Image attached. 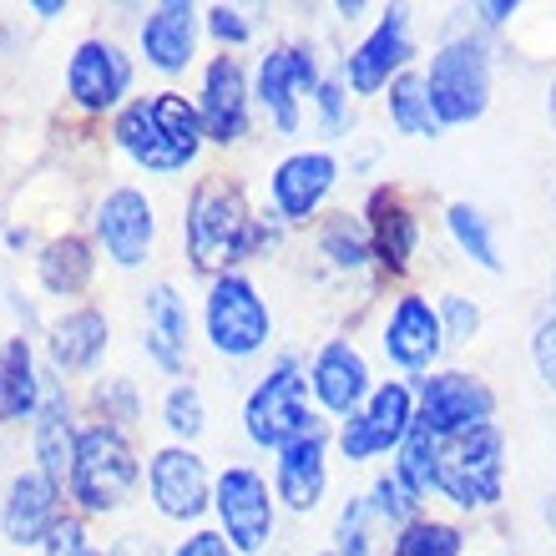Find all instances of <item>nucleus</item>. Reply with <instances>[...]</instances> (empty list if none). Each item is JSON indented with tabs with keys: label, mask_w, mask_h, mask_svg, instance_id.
I'll return each instance as SVG.
<instances>
[{
	"label": "nucleus",
	"mask_w": 556,
	"mask_h": 556,
	"mask_svg": "<svg viewBox=\"0 0 556 556\" xmlns=\"http://www.w3.org/2000/svg\"><path fill=\"white\" fill-rule=\"evenodd\" d=\"M182 238H188L192 268L198 274H218V268H228L249 249H258L268 233L249 218V203H243V192L228 177H207V182L192 188Z\"/></svg>",
	"instance_id": "1"
},
{
	"label": "nucleus",
	"mask_w": 556,
	"mask_h": 556,
	"mask_svg": "<svg viewBox=\"0 0 556 556\" xmlns=\"http://www.w3.org/2000/svg\"><path fill=\"white\" fill-rule=\"evenodd\" d=\"M203 117L198 106H188V97L177 91H162L152 102H132L127 112L117 117V147L137 167L147 173H177L198 157L203 147Z\"/></svg>",
	"instance_id": "2"
},
{
	"label": "nucleus",
	"mask_w": 556,
	"mask_h": 556,
	"mask_svg": "<svg viewBox=\"0 0 556 556\" xmlns=\"http://www.w3.org/2000/svg\"><path fill=\"white\" fill-rule=\"evenodd\" d=\"M501 451H506V440L491 420L476 430H460V435H445L435 455V485L466 511L491 506V501H501V476H506Z\"/></svg>",
	"instance_id": "3"
},
{
	"label": "nucleus",
	"mask_w": 556,
	"mask_h": 556,
	"mask_svg": "<svg viewBox=\"0 0 556 556\" xmlns=\"http://www.w3.org/2000/svg\"><path fill=\"white\" fill-rule=\"evenodd\" d=\"M243 425H249L253 445H268V451H289L293 440H304L319 430V420L308 415L304 405V375H299V359H278L264 375V384L249 395L243 405Z\"/></svg>",
	"instance_id": "4"
},
{
	"label": "nucleus",
	"mask_w": 556,
	"mask_h": 556,
	"mask_svg": "<svg viewBox=\"0 0 556 556\" xmlns=\"http://www.w3.org/2000/svg\"><path fill=\"white\" fill-rule=\"evenodd\" d=\"M137 485V455L132 445L112 430V425H91L81 430L76 445V470H72V491L87 511H122L127 496Z\"/></svg>",
	"instance_id": "5"
},
{
	"label": "nucleus",
	"mask_w": 556,
	"mask_h": 556,
	"mask_svg": "<svg viewBox=\"0 0 556 556\" xmlns=\"http://www.w3.org/2000/svg\"><path fill=\"white\" fill-rule=\"evenodd\" d=\"M425 87H430V106H435L440 127L476 122L485 112V102H491V61H485V46L481 41L440 46Z\"/></svg>",
	"instance_id": "6"
},
{
	"label": "nucleus",
	"mask_w": 556,
	"mask_h": 556,
	"mask_svg": "<svg viewBox=\"0 0 556 556\" xmlns=\"http://www.w3.org/2000/svg\"><path fill=\"white\" fill-rule=\"evenodd\" d=\"M207 339L213 350L249 359L268 344V304L243 274H218L207 289Z\"/></svg>",
	"instance_id": "7"
},
{
	"label": "nucleus",
	"mask_w": 556,
	"mask_h": 556,
	"mask_svg": "<svg viewBox=\"0 0 556 556\" xmlns=\"http://www.w3.org/2000/svg\"><path fill=\"white\" fill-rule=\"evenodd\" d=\"M415 430V400L405 384H380L375 395L359 405V410L344 420V455L350 460H369V455L390 451V445H405V435Z\"/></svg>",
	"instance_id": "8"
},
{
	"label": "nucleus",
	"mask_w": 556,
	"mask_h": 556,
	"mask_svg": "<svg viewBox=\"0 0 556 556\" xmlns=\"http://www.w3.org/2000/svg\"><path fill=\"white\" fill-rule=\"evenodd\" d=\"M491 390H485L476 375H460V369H451V375H430V380L420 384V415H415V425H425L430 435H460V430H476V425L491 420Z\"/></svg>",
	"instance_id": "9"
},
{
	"label": "nucleus",
	"mask_w": 556,
	"mask_h": 556,
	"mask_svg": "<svg viewBox=\"0 0 556 556\" xmlns=\"http://www.w3.org/2000/svg\"><path fill=\"white\" fill-rule=\"evenodd\" d=\"M213 506H218V521L228 531L233 552H258L274 536V501H268V485L258 470H249V466L223 470Z\"/></svg>",
	"instance_id": "10"
},
{
	"label": "nucleus",
	"mask_w": 556,
	"mask_h": 556,
	"mask_svg": "<svg viewBox=\"0 0 556 556\" xmlns=\"http://www.w3.org/2000/svg\"><path fill=\"white\" fill-rule=\"evenodd\" d=\"M132 87V61L122 56L112 41H81L76 46L72 66H66V91H72L76 106L87 112H106L117 106Z\"/></svg>",
	"instance_id": "11"
},
{
	"label": "nucleus",
	"mask_w": 556,
	"mask_h": 556,
	"mask_svg": "<svg viewBox=\"0 0 556 556\" xmlns=\"http://www.w3.org/2000/svg\"><path fill=\"white\" fill-rule=\"evenodd\" d=\"M299 91H319V66L299 46H278L258 66V102L274 117L278 132L299 127Z\"/></svg>",
	"instance_id": "12"
},
{
	"label": "nucleus",
	"mask_w": 556,
	"mask_h": 556,
	"mask_svg": "<svg viewBox=\"0 0 556 556\" xmlns=\"http://www.w3.org/2000/svg\"><path fill=\"white\" fill-rule=\"evenodd\" d=\"M410 61V11L395 5V11H384V21L375 26L365 46H354L350 61H344V81H350L359 97L369 91H380L390 81V72H400Z\"/></svg>",
	"instance_id": "13"
},
{
	"label": "nucleus",
	"mask_w": 556,
	"mask_h": 556,
	"mask_svg": "<svg viewBox=\"0 0 556 556\" xmlns=\"http://www.w3.org/2000/svg\"><path fill=\"white\" fill-rule=\"evenodd\" d=\"M97 233H102L106 253L122 268H137L147 258V249H152V203L137 188L106 192L102 207H97Z\"/></svg>",
	"instance_id": "14"
},
{
	"label": "nucleus",
	"mask_w": 556,
	"mask_h": 556,
	"mask_svg": "<svg viewBox=\"0 0 556 556\" xmlns=\"http://www.w3.org/2000/svg\"><path fill=\"white\" fill-rule=\"evenodd\" d=\"M203 132L213 142H238L249 132V81L233 56H218L203 76V102H198Z\"/></svg>",
	"instance_id": "15"
},
{
	"label": "nucleus",
	"mask_w": 556,
	"mask_h": 556,
	"mask_svg": "<svg viewBox=\"0 0 556 556\" xmlns=\"http://www.w3.org/2000/svg\"><path fill=\"white\" fill-rule=\"evenodd\" d=\"M56 521H61L56 516V481H51L46 470L15 476L5 501H0V527H5V536H11L15 546H30V542H41V536H51Z\"/></svg>",
	"instance_id": "16"
},
{
	"label": "nucleus",
	"mask_w": 556,
	"mask_h": 556,
	"mask_svg": "<svg viewBox=\"0 0 556 556\" xmlns=\"http://www.w3.org/2000/svg\"><path fill=\"white\" fill-rule=\"evenodd\" d=\"M152 501L162 516L173 521H192L207 506V470L192 451H162L152 455Z\"/></svg>",
	"instance_id": "17"
},
{
	"label": "nucleus",
	"mask_w": 556,
	"mask_h": 556,
	"mask_svg": "<svg viewBox=\"0 0 556 556\" xmlns=\"http://www.w3.org/2000/svg\"><path fill=\"white\" fill-rule=\"evenodd\" d=\"M440 339H445L440 314L425 304L420 293H405L395 304V314H390V324H384V354L400 369H425L440 354Z\"/></svg>",
	"instance_id": "18"
},
{
	"label": "nucleus",
	"mask_w": 556,
	"mask_h": 556,
	"mask_svg": "<svg viewBox=\"0 0 556 556\" xmlns=\"http://www.w3.org/2000/svg\"><path fill=\"white\" fill-rule=\"evenodd\" d=\"M314 395H319L324 410H334V415H354V410H359V405H365V395H369L365 354L354 350V344H344V339L324 344L319 359H314Z\"/></svg>",
	"instance_id": "19"
},
{
	"label": "nucleus",
	"mask_w": 556,
	"mask_h": 556,
	"mask_svg": "<svg viewBox=\"0 0 556 556\" xmlns=\"http://www.w3.org/2000/svg\"><path fill=\"white\" fill-rule=\"evenodd\" d=\"M339 162L329 152H293L289 162H278L274 173V203L283 218H308L314 207L324 203V192L334 188Z\"/></svg>",
	"instance_id": "20"
},
{
	"label": "nucleus",
	"mask_w": 556,
	"mask_h": 556,
	"mask_svg": "<svg viewBox=\"0 0 556 556\" xmlns=\"http://www.w3.org/2000/svg\"><path fill=\"white\" fill-rule=\"evenodd\" d=\"M192 41H198V11L173 0V5H157V11L142 21V51L157 72H182L192 61Z\"/></svg>",
	"instance_id": "21"
},
{
	"label": "nucleus",
	"mask_w": 556,
	"mask_h": 556,
	"mask_svg": "<svg viewBox=\"0 0 556 556\" xmlns=\"http://www.w3.org/2000/svg\"><path fill=\"white\" fill-rule=\"evenodd\" d=\"M278 455H283L278 460V501L289 511H314L324 496V481H329V470H324V430L293 440L289 451Z\"/></svg>",
	"instance_id": "22"
},
{
	"label": "nucleus",
	"mask_w": 556,
	"mask_h": 556,
	"mask_svg": "<svg viewBox=\"0 0 556 556\" xmlns=\"http://www.w3.org/2000/svg\"><path fill=\"white\" fill-rule=\"evenodd\" d=\"M147 354L173 375L188 359V308H182L173 283H157L147 293Z\"/></svg>",
	"instance_id": "23"
},
{
	"label": "nucleus",
	"mask_w": 556,
	"mask_h": 556,
	"mask_svg": "<svg viewBox=\"0 0 556 556\" xmlns=\"http://www.w3.org/2000/svg\"><path fill=\"white\" fill-rule=\"evenodd\" d=\"M369 249L390 274H405L415 253V218L395 192H375L369 203Z\"/></svg>",
	"instance_id": "24"
},
{
	"label": "nucleus",
	"mask_w": 556,
	"mask_h": 556,
	"mask_svg": "<svg viewBox=\"0 0 556 556\" xmlns=\"http://www.w3.org/2000/svg\"><path fill=\"white\" fill-rule=\"evenodd\" d=\"M76 445H81V435L72 430L66 400H61V390H51L41 415H36V460H41V470L51 481H66L76 470Z\"/></svg>",
	"instance_id": "25"
},
{
	"label": "nucleus",
	"mask_w": 556,
	"mask_h": 556,
	"mask_svg": "<svg viewBox=\"0 0 556 556\" xmlns=\"http://www.w3.org/2000/svg\"><path fill=\"white\" fill-rule=\"evenodd\" d=\"M41 405V380L30 365L26 339H5L0 344V420H26Z\"/></svg>",
	"instance_id": "26"
},
{
	"label": "nucleus",
	"mask_w": 556,
	"mask_h": 556,
	"mask_svg": "<svg viewBox=\"0 0 556 556\" xmlns=\"http://www.w3.org/2000/svg\"><path fill=\"white\" fill-rule=\"evenodd\" d=\"M106 350V319L97 308H76L51 329V359L56 369H87Z\"/></svg>",
	"instance_id": "27"
},
{
	"label": "nucleus",
	"mask_w": 556,
	"mask_h": 556,
	"mask_svg": "<svg viewBox=\"0 0 556 556\" xmlns=\"http://www.w3.org/2000/svg\"><path fill=\"white\" fill-rule=\"evenodd\" d=\"M390 122H395L405 137H435V106H430V87H425L420 72H400L395 87H390Z\"/></svg>",
	"instance_id": "28"
},
{
	"label": "nucleus",
	"mask_w": 556,
	"mask_h": 556,
	"mask_svg": "<svg viewBox=\"0 0 556 556\" xmlns=\"http://www.w3.org/2000/svg\"><path fill=\"white\" fill-rule=\"evenodd\" d=\"M91 278V249L81 238H56L41 253V283L51 293H81Z\"/></svg>",
	"instance_id": "29"
},
{
	"label": "nucleus",
	"mask_w": 556,
	"mask_h": 556,
	"mask_svg": "<svg viewBox=\"0 0 556 556\" xmlns=\"http://www.w3.org/2000/svg\"><path fill=\"white\" fill-rule=\"evenodd\" d=\"M435 455H440V435H430L425 425H415L410 435H405V445H400V466H395L405 491L425 496V491L435 485Z\"/></svg>",
	"instance_id": "30"
},
{
	"label": "nucleus",
	"mask_w": 556,
	"mask_h": 556,
	"mask_svg": "<svg viewBox=\"0 0 556 556\" xmlns=\"http://www.w3.org/2000/svg\"><path fill=\"white\" fill-rule=\"evenodd\" d=\"M451 233H455V243H460V249H466L481 268H491V274L501 268L496 238H491V223H485L470 203H451Z\"/></svg>",
	"instance_id": "31"
},
{
	"label": "nucleus",
	"mask_w": 556,
	"mask_h": 556,
	"mask_svg": "<svg viewBox=\"0 0 556 556\" xmlns=\"http://www.w3.org/2000/svg\"><path fill=\"white\" fill-rule=\"evenodd\" d=\"M395 556H460V531L445 521H410L400 531Z\"/></svg>",
	"instance_id": "32"
},
{
	"label": "nucleus",
	"mask_w": 556,
	"mask_h": 556,
	"mask_svg": "<svg viewBox=\"0 0 556 556\" xmlns=\"http://www.w3.org/2000/svg\"><path fill=\"white\" fill-rule=\"evenodd\" d=\"M324 253L334 258L339 268H365L369 264V238H365V228L354 218H329L324 223Z\"/></svg>",
	"instance_id": "33"
},
{
	"label": "nucleus",
	"mask_w": 556,
	"mask_h": 556,
	"mask_svg": "<svg viewBox=\"0 0 556 556\" xmlns=\"http://www.w3.org/2000/svg\"><path fill=\"white\" fill-rule=\"evenodd\" d=\"M162 415H167V430L182 440H192L198 430H203V395H198V384H177L173 395H167V405H162Z\"/></svg>",
	"instance_id": "34"
},
{
	"label": "nucleus",
	"mask_w": 556,
	"mask_h": 556,
	"mask_svg": "<svg viewBox=\"0 0 556 556\" xmlns=\"http://www.w3.org/2000/svg\"><path fill=\"white\" fill-rule=\"evenodd\" d=\"M369 516H375L369 501L344 506V516H339V556H369Z\"/></svg>",
	"instance_id": "35"
},
{
	"label": "nucleus",
	"mask_w": 556,
	"mask_h": 556,
	"mask_svg": "<svg viewBox=\"0 0 556 556\" xmlns=\"http://www.w3.org/2000/svg\"><path fill=\"white\" fill-rule=\"evenodd\" d=\"M415 491H405V481L400 476H380L375 481V496H369V506H375V516H390V521H405V516H415Z\"/></svg>",
	"instance_id": "36"
},
{
	"label": "nucleus",
	"mask_w": 556,
	"mask_h": 556,
	"mask_svg": "<svg viewBox=\"0 0 556 556\" xmlns=\"http://www.w3.org/2000/svg\"><path fill=\"white\" fill-rule=\"evenodd\" d=\"M440 329H445L451 344H466V339L481 329V308L470 304V299H460V293H451L445 308H440Z\"/></svg>",
	"instance_id": "37"
},
{
	"label": "nucleus",
	"mask_w": 556,
	"mask_h": 556,
	"mask_svg": "<svg viewBox=\"0 0 556 556\" xmlns=\"http://www.w3.org/2000/svg\"><path fill=\"white\" fill-rule=\"evenodd\" d=\"M531 359H536V375H542L546 390H556V314H546L536 324V339H531Z\"/></svg>",
	"instance_id": "38"
},
{
	"label": "nucleus",
	"mask_w": 556,
	"mask_h": 556,
	"mask_svg": "<svg viewBox=\"0 0 556 556\" xmlns=\"http://www.w3.org/2000/svg\"><path fill=\"white\" fill-rule=\"evenodd\" d=\"M46 552H51V556H102V552H91L81 521H56V527H51V536H46Z\"/></svg>",
	"instance_id": "39"
},
{
	"label": "nucleus",
	"mask_w": 556,
	"mask_h": 556,
	"mask_svg": "<svg viewBox=\"0 0 556 556\" xmlns=\"http://www.w3.org/2000/svg\"><path fill=\"white\" fill-rule=\"evenodd\" d=\"M207 30L218 36V41H249V21H243V11H228V5H213L207 11Z\"/></svg>",
	"instance_id": "40"
},
{
	"label": "nucleus",
	"mask_w": 556,
	"mask_h": 556,
	"mask_svg": "<svg viewBox=\"0 0 556 556\" xmlns=\"http://www.w3.org/2000/svg\"><path fill=\"white\" fill-rule=\"evenodd\" d=\"M314 97H319L324 127H329V132H339V127H344V87H339V81H319V91H314Z\"/></svg>",
	"instance_id": "41"
},
{
	"label": "nucleus",
	"mask_w": 556,
	"mask_h": 556,
	"mask_svg": "<svg viewBox=\"0 0 556 556\" xmlns=\"http://www.w3.org/2000/svg\"><path fill=\"white\" fill-rule=\"evenodd\" d=\"M106 405V415L117 410V420H137V400H132V384L127 380H112V384H102V395H97Z\"/></svg>",
	"instance_id": "42"
},
{
	"label": "nucleus",
	"mask_w": 556,
	"mask_h": 556,
	"mask_svg": "<svg viewBox=\"0 0 556 556\" xmlns=\"http://www.w3.org/2000/svg\"><path fill=\"white\" fill-rule=\"evenodd\" d=\"M173 556H233V546L223 542L218 531H198V536H188V542L177 546Z\"/></svg>",
	"instance_id": "43"
},
{
	"label": "nucleus",
	"mask_w": 556,
	"mask_h": 556,
	"mask_svg": "<svg viewBox=\"0 0 556 556\" xmlns=\"http://www.w3.org/2000/svg\"><path fill=\"white\" fill-rule=\"evenodd\" d=\"M112 556H152V542H137V536H132V542H127V546H117V552H112Z\"/></svg>",
	"instance_id": "44"
},
{
	"label": "nucleus",
	"mask_w": 556,
	"mask_h": 556,
	"mask_svg": "<svg viewBox=\"0 0 556 556\" xmlns=\"http://www.w3.org/2000/svg\"><path fill=\"white\" fill-rule=\"evenodd\" d=\"M481 15H485V21H506V15H511V5H481Z\"/></svg>",
	"instance_id": "45"
},
{
	"label": "nucleus",
	"mask_w": 556,
	"mask_h": 556,
	"mask_svg": "<svg viewBox=\"0 0 556 556\" xmlns=\"http://www.w3.org/2000/svg\"><path fill=\"white\" fill-rule=\"evenodd\" d=\"M552 122H556V97H552Z\"/></svg>",
	"instance_id": "46"
}]
</instances>
